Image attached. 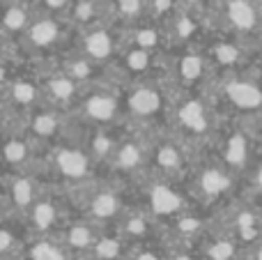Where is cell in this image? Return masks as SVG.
I'll return each instance as SVG.
<instances>
[{
	"label": "cell",
	"mask_w": 262,
	"mask_h": 260,
	"mask_svg": "<svg viewBox=\"0 0 262 260\" xmlns=\"http://www.w3.org/2000/svg\"><path fill=\"white\" fill-rule=\"evenodd\" d=\"M219 115L221 113L205 90H180L170 85V132L180 136L191 150L195 145H212L221 127Z\"/></svg>",
	"instance_id": "cell-1"
},
{
	"label": "cell",
	"mask_w": 262,
	"mask_h": 260,
	"mask_svg": "<svg viewBox=\"0 0 262 260\" xmlns=\"http://www.w3.org/2000/svg\"><path fill=\"white\" fill-rule=\"evenodd\" d=\"M216 111H226L232 120L251 118L262 111V76L251 69L214 74L205 85Z\"/></svg>",
	"instance_id": "cell-2"
},
{
	"label": "cell",
	"mask_w": 262,
	"mask_h": 260,
	"mask_svg": "<svg viewBox=\"0 0 262 260\" xmlns=\"http://www.w3.org/2000/svg\"><path fill=\"white\" fill-rule=\"evenodd\" d=\"M64 196L72 203V207L76 205L78 214L99 224L101 228H106L111 224L118 226V221L131 207L120 184L101 178L92 180L88 184H81L76 189H69V191H64Z\"/></svg>",
	"instance_id": "cell-3"
},
{
	"label": "cell",
	"mask_w": 262,
	"mask_h": 260,
	"mask_svg": "<svg viewBox=\"0 0 262 260\" xmlns=\"http://www.w3.org/2000/svg\"><path fill=\"white\" fill-rule=\"evenodd\" d=\"M44 164H46V175L51 182L62 191L76 189L81 184H88L97 180V168H101L95 161V157L88 152L83 143L74 141H60L55 145L44 150Z\"/></svg>",
	"instance_id": "cell-4"
},
{
	"label": "cell",
	"mask_w": 262,
	"mask_h": 260,
	"mask_svg": "<svg viewBox=\"0 0 262 260\" xmlns=\"http://www.w3.org/2000/svg\"><path fill=\"white\" fill-rule=\"evenodd\" d=\"M124 120L136 129L149 132L152 122L168 118L170 109V85L161 76H147L131 81L122 88Z\"/></svg>",
	"instance_id": "cell-5"
},
{
	"label": "cell",
	"mask_w": 262,
	"mask_h": 260,
	"mask_svg": "<svg viewBox=\"0 0 262 260\" xmlns=\"http://www.w3.org/2000/svg\"><path fill=\"white\" fill-rule=\"evenodd\" d=\"M205 18L216 21L212 30L239 37L246 44H262V0H212Z\"/></svg>",
	"instance_id": "cell-6"
},
{
	"label": "cell",
	"mask_w": 262,
	"mask_h": 260,
	"mask_svg": "<svg viewBox=\"0 0 262 260\" xmlns=\"http://www.w3.org/2000/svg\"><path fill=\"white\" fill-rule=\"evenodd\" d=\"M214 159H219L232 175L244 180L249 168L258 159V141L251 136V132L239 120H228L221 122L216 136L212 141Z\"/></svg>",
	"instance_id": "cell-7"
},
{
	"label": "cell",
	"mask_w": 262,
	"mask_h": 260,
	"mask_svg": "<svg viewBox=\"0 0 262 260\" xmlns=\"http://www.w3.org/2000/svg\"><path fill=\"white\" fill-rule=\"evenodd\" d=\"M72 115L83 127H115L124 120V99L120 85L101 81L83 92Z\"/></svg>",
	"instance_id": "cell-8"
},
{
	"label": "cell",
	"mask_w": 262,
	"mask_h": 260,
	"mask_svg": "<svg viewBox=\"0 0 262 260\" xmlns=\"http://www.w3.org/2000/svg\"><path fill=\"white\" fill-rule=\"evenodd\" d=\"M239 182L237 175H232L219 159L209 157L207 161L193 166L189 173V191L191 201L198 203L200 207H219L226 205L228 198L235 193V187Z\"/></svg>",
	"instance_id": "cell-9"
},
{
	"label": "cell",
	"mask_w": 262,
	"mask_h": 260,
	"mask_svg": "<svg viewBox=\"0 0 262 260\" xmlns=\"http://www.w3.org/2000/svg\"><path fill=\"white\" fill-rule=\"evenodd\" d=\"M163 64H166L163 72L166 81L180 90H205V85L214 76V67L200 44L182 46L177 53L166 55Z\"/></svg>",
	"instance_id": "cell-10"
},
{
	"label": "cell",
	"mask_w": 262,
	"mask_h": 260,
	"mask_svg": "<svg viewBox=\"0 0 262 260\" xmlns=\"http://www.w3.org/2000/svg\"><path fill=\"white\" fill-rule=\"evenodd\" d=\"M72 30L74 28L69 26L67 18L39 12L35 16V21H32V26L26 30V35L21 37L18 46H21L26 58H35V60L53 58V55L62 53Z\"/></svg>",
	"instance_id": "cell-11"
},
{
	"label": "cell",
	"mask_w": 262,
	"mask_h": 260,
	"mask_svg": "<svg viewBox=\"0 0 262 260\" xmlns=\"http://www.w3.org/2000/svg\"><path fill=\"white\" fill-rule=\"evenodd\" d=\"M149 161H152V136H147L145 129L134 127V132L124 134L115 155L106 164V168L115 178L131 180V182L138 184L140 180L149 175Z\"/></svg>",
	"instance_id": "cell-12"
},
{
	"label": "cell",
	"mask_w": 262,
	"mask_h": 260,
	"mask_svg": "<svg viewBox=\"0 0 262 260\" xmlns=\"http://www.w3.org/2000/svg\"><path fill=\"white\" fill-rule=\"evenodd\" d=\"M140 191H143V203L140 205L161 224V219L172 221L175 216H180L182 212H186L191 205L189 191H182L175 187V180L157 178V175H147L145 180L138 182Z\"/></svg>",
	"instance_id": "cell-13"
},
{
	"label": "cell",
	"mask_w": 262,
	"mask_h": 260,
	"mask_svg": "<svg viewBox=\"0 0 262 260\" xmlns=\"http://www.w3.org/2000/svg\"><path fill=\"white\" fill-rule=\"evenodd\" d=\"M39 170H23V173H5V193H3V216H23L30 212V207L41 198V193L49 189L44 184Z\"/></svg>",
	"instance_id": "cell-14"
},
{
	"label": "cell",
	"mask_w": 262,
	"mask_h": 260,
	"mask_svg": "<svg viewBox=\"0 0 262 260\" xmlns=\"http://www.w3.org/2000/svg\"><path fill=\"white\" fill-rule=\"evenodd\" d=\"M51 187V184H49ZM69 205L62 189H46L41 193V198L30 207L23 221L26 228L30 230L37 237H49V235H60V230L67 226V214H69Z\"/></svg>",
	"instance_id": "cell-15"
},
{
	"label": "cell",
	"mask_w": 262,
	"mask_h": 260,
	"mask_svg": "<svg viewBox=\"0 0 262 260\" xmlns=\"http://www.w3.org/2000/svg\"><path fill=\"white\" fill-rule=\"evenodd\" d=\"M191 147L175 134H161L152 138V161L149 175L166 180H180L191 170Z\"/></svg>",
	"instance_id": "cell-16"
},
{
	"label": "cell",
	"mask_w": 262,
	"mask_h": 260,
	"mask_svg": "<svg viewBox=\"0 0 262 260\" xmlns=\"http://www.w3.org/2000/svg\"><path fill=\"white\" fill-rule=\"evenodd\" d=\"M74 35L78 39L76 46L72 44L74 49L85 53L101 67H108L111 62H115L122 51V28L115 23H99V26L74 32Z\"/></svg>",
	"instance_id": "cell-17"
},
{
	"label": "cell",
	"mask_w": 262,
	"mask_h": 260,
	"mask_svg": "<svg viewBox=\"0 0 262 260\" xmlns=\"http://www.w3.org/2000/svg\"><path fill=\"white\" fill-rule=\"evenodd\" d=\"M203 51L207 53L209 62L214 67V74L223 72H237V69L251 67V51L255 46L246 44L239 37H232L228 32H221L216 37H205L200 41Z\"/></svg>",
	"instance_id": "cell-18"
},
{
	"label": "cell",
	"mask_w": 262,
	"mask_h": 260,
	"mask_svg": "<svg viewBox=\"0 0 262 260\" xmlns=\"http://www.w3.org/2000/svg\"><path fill=\"white\" fill-rule=\"evenodd\" d=\"M72 122H74V115L69 113V111L44 104L28 118L26 132L41 150H46V147H51L67 138L69 129H72Z\"/></svg>",
	"instance_id": "cell-19"
},
{
	"label": "cell",
	"mask_w": 262,
	"mask_h": 260,
	"mask_svg": "<svg viewBox=\"0 0 262 260\" xmlns=\"http://www.w3.org/2000/svg\"><path fill=\"white\" fill-rule=\"evenodd\" d=\"M41 150L26 129H14V132H5V173H23V170H35L37 164L44 161ZM41 173V170H39Z\"/></svg>",
	"instance_id": "cell-20"
},
{
	"label": "cell",
	"mask_w": 262,
	"mask_h": 260,
	"mask_svg": "<svg viewBox=\"0 0 262 260\" xmlns=\"http://www.w3.org/2000/svg\"><path fill=\"white\" fill-rule=\"evenodd\" d=\"M37 14H39V9H37L35 0H5L3 39L21 41V37L32 26Z\"/></svg>",
	"instance_id": "cell-21"
},
{
	"label": "cell",
	"mask_w": 262,
	"mask_h": 260,
	"mask_svg": "<svg viewBox=\"0 0 262 260\" xmlns=\"http://www.w3.org/2000/svg\"><path fill=\"white\" fill-rule=\"evenodd\" d=\"M101 235H104V228H101L99 224L85 219V216H78V219L67 221V226L60 230L58 237L62 240L69 251L90 253L92 249H95V244L99 242Z\"/></svg>",
	"instance_id": "cell-22"
},
{
	"label": "cell",
	"mask_w": 262,
	"mask_h": 260,
	"mask_svg": "<svg viewBox=\"0 0 262 260\" xmlns=\"http://www.w3.org/2000/svg\"><path fill=\"white\" fill-rule=\"evenodd\" d=\"M67 21L74 32L99 23H113V0H74Z\"/></svg>",
	"instance_id": "cell-23"
},
{
	"label": "cell",
	"mask_w": 262,
	"mask_h": 260,
	"mask_svg": "<svg viewBox=\"0 0 262 260\" xmlns=\"http://www.w3.org/2000/svg\"><path fill=\"white\" fill-rule=\"evenodd\" d=\"M120 124L115 127H85V134H83V145L88 147L95 161L99 166H106L111 161V157L115 155L120 141L124 138V134L120 132Z\"/></svg>",
	"instance_id": "cell-24"
},
{
	"label": "cell",
	"mask_w": 262,
	"mask_h": 260,
	"mask_svg": "<svg viewBox=\"0 0 262 260\" xmlns=\"http://www.w3.org/2000/svg\"><path fill=\"white\" fill-rule=\"evenodd\" d=\"M157 226H159V221L143 205H131L127 210V214L118 221L115 230L129 244H138V242H145L147 237H152L157 233Z\"/></svg>",
	"instance_id": "cell-25"
},
{
	"label": "cell",
	"mask_w": 262,
	"mask_h": 260,
	"mask_svg": "<svg viewBox=\"0 0 262 260\" xmlns=\"http://www.w3.org/2000/svg\"><path fill=\"white\" fill-rule=\"evenodd\" d=\"M200 242H203V251L207 260H237L242 253V242L226 230L219 233L212 228V237L200 240Z\"/></svg>",
	"instance_id": "cell-26"
},
{
	"label": "cell",
	"mask_w": 262,
	"mask_h": 260,
	"mask_svg": "<svg viewBox=\"0 0 262 260\" xmlns=\"http://www.w3.org/2000/svg\"><path fill=\"white\" fill-rule=\"evenodd\" d=\"M149 21L147 0H113V23L120 28H136Z\"/></svg>",
	"instance_id": "cell-27"
},
{
	"label": "cell",
	"mask_w": 262,
	"mask_h": 260,
	"mask_svg": "<svg viewBox=\"0 0 262 260\" xmlns=\"http://www.w3.org/2000/svg\"><path fill=\"white\" fill-rule=\"evenodd\" d=\"M28 253H30V260H67L69 249L60 237L49 235V237H37Z\"/></svg>",
	"instance_id": "cell-28"
},
{
	"label": "cell",
	"mask_w": 262,
	"mask_h": 260,
	"mask_svg": "<svg viewBox=\"0 0 262 260\" xmlns=\"http://www.w3.org/2000/svg\"><path fill=\"white\" fill-rule=\"evenodd\" d=\"M127 247H129V242L115 230V235H106V233L101 235L99 242L95 244V249L90 253L97 260H120L127 253Z\"/></svg>",
	"instance_id": "cell-29"
},
{
	"label": "cell",
	"mask_w": 262,
	"mask_h": 260,
	"mask_svg": "<svg viewBox=\"0 0 262 260\" xmlns=\"http://www.w3.org/2000/svg\"><path fill=\"white\" fill-rule=\"evenodd\" d=\"M244 184H246V189L242 196L251 198V201L262 205V157L255 159V164L251 166L249 173L244 175Z\"/></svg>",
	"instance_id": "cell-30"
},
{
	"label": "cell",
	"mask_w": 262,
	"mask_h": 260,
	"mask_svg": "<svg viewBox=\"0 0 262 260\" xmlns=\"http://www.w3.org/2000/svg\"><path fill=\"white\" fill-rule=\"evenodd\" d=\"M37 9L44 14H51V16H60L67 18L69 12H72L74 0H35Z\"/></svg>",
	"instance_id": "cell-31"
},
{
	"label": "cell",
	"mask_w": 262,
	"mask_h": 260,
	"mask_svg": "<svg viewBox=\"0 0 262 260\" xmlns=\"http://www.w3.org/2000/svg\"><path fill=\"white\" fill-rule=\"evenodd\" d=\"M239 122L249 129L251 136H253L255 141L262 143V111H260V113H255V115H251V118H242Z\"/></svg>",
	"instance_id": "cell-32"
},
{
	"label": "cell",
	"mask_w": 262,
	"mask_h": 260,
	"mask_svg": "<svg viewBox=\"0 0 262 260\" xmlns=\"http://www.w3.org/2000/svg\"><path fill=\"white\" fill-rule=\"evenodd\" d=\"M209 3H212V0H177V5H180L182 9H186V12H195V14L207 12Z\"/></svg>",
	"instance_id": "cell-33"
},
{
	"label": "cell",
	"mask_w": 262,
	"mask_h": 260,
	"mask_svg": "<svg viewBox=\"0 0 262 260\" xmlns=\"http://www.w3.org/2000/svg\"><path fill=\"white\" fill-rule=\"evenodd\" d=\"M131 260H161V256H159L157 251H152V249H143V251L134 253Z\"/></svg>",
	"instance_id": "cell-34"
},
{
	"label": "cell",
	"mask_w": 262,
	"mask_h": 260,
	"mask_svg": "<svg viewBox=\"0 0 262 260\" xmlns=\"http://www.w3.org/2000/svg\"><path fill=\"white\" fill-rule=\"evenodd\" d=\"M249 247H251V260H262V237L251 242Z\"/></svg>",
	"instance_id": "cell-35"
},
{
	"label": "cell",
	"mask_w": 262,
	"mask_h": 260,
	"mask_svg": "<svg viewBox=\"0 0 262 260\" xmlns=\"http://www.w3.org/2000/svg\"><path fill=\"white\" fill-rule=\"evenodd\" d=\"M170 260H193V258H191L189 253H184V251H177V253H175V256H172Z\"/></svg>",
	"instance_id": "cell-36"
}]
</instances>
